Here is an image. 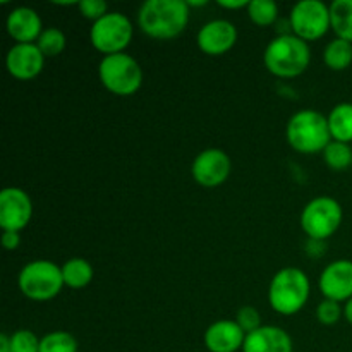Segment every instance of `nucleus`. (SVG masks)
I'll use <instances>...</instances> for the list:
<instances>
[{"label":"nucleus","mask_w":352,"mask_h":352,"mask_svg":"<svg viewBox=\"0 0 352 352\" xmlns=\"http://www.w3.org/2000/svg\"><path fill=\"white\" fill-rule=\"evenodd\" d=\"M232 170L230 157L220 148H206L196 155L191 165L192 179L203 188H219L229 179Z\"/></svg>","instance_id":"nucleus-10"},{"label":"nucleus","mask_w":352,"mask_h":352,"mask_svg":"<svg viewBox=\"0 0 352 352\" xmlns=\"http://www.w3.org/2000/svg\"><path fill=\"white\" fill-rule=\"evenodd\" d=\"M311 282L298 267H285L272 277L268 285V305L282 316L298 315L308 302Z\"/></svg>","instance_id":"nucleus-3"},{"label":"nucleus","mask_w":352,"mask_h":352,"mask_svg":"<svg viewBox=\"0 0 352 352\" xmlns=\"http://www.w3.org/2000/svg\"><path fill=\"white\" fill-rule=\"evenodd\" d=\"M246 10L251 23L258 28H270L278 19V6L272 0H251Z\"/></svg>","instance_id":"nucleus-22"},{"label":"nucleus","mask_w":352,"mask_h":352,"mask_svg":"<svg viewBox=\"0 0 352 352\" xmlns=\"http://www.w3.org/2000/svg\"><path fill=\"white\" fill-rule=\"evenodd\" d=\"M100 82L117 96H133L143 86V69L129 54L105 55L98 64Z\"/></svg>","instance_id":"nucleus-6"},{"label":"nucleus","mask_w":352,"mask_h":352,"mask_svg":"<svg viewBox=\"0 0 352 352\" xmlns=\"http://www.w3.org/2000/svg\"><path fill=\"white\" fill-rule=\"evenodd\" d=\"M236 323L241 327V329H243V332L246 333V336L248 333L256 332L258 329H261V327H263V323H261L260 311H258L256 308H253V306H243V308L237 311Z\"/></svg>","instance_id":"nucleus-28"},{"label":"nucleus","mask_w":352,"mask_h":352,"mask_svg":"<svg viewBox=\"0 0 352 352\" xmlns=\"http://www.w3.org/2000/svg\"><path fill=\"white\" fill-rule=\"evenodd\" d=\"M323 162L332 170H347L352 165V148L347 143L330 141L329 146L323 150Z\"/></svg>","instance_id":"nucleus-23"},{"label":"nucleus","mask_w":352,"mask_h":352,"mask_svg":"<svg viewBox=\"0 0 352 352\" xmlns=\"http://www.w3.org/2000/svg\"><path fill=\"white\" fill-rule=\"evenodd\" d=\"M316 320H318L322 325L332 327L339 322L344 316V306L340 302L332 301V299H323L318 306H316Z\"/></svg>","instance_id":"nucleus-27"},{"label":"nucleus","mask_w":352,"mask_h":352,"mask_svg":"<svg viewBox=\"0 0 352 352\" xmlns=\"http://www.w3.org/2000/svg\"><path fill=\"white\" fill-rule=\"evenodd\" d=\"M134 36V26L119 10H110L107 16L91 24L89 43L96 52L105 55L124 54Z\"/></svg>","instance_id":"nucleus-8"},{"label":"nucleus","mask_w":352,"mask_h":352,"mask_svg":"<svg viewBox=\"0 0 352 352\" xmlns=\"http://www.w3.org/2000/svg\"><path fill=\"white\" fill-rule=\"evenodd\" d=\"M309 62V45L292 33H282L272 38L263 52V64L267 71L280 79H294L305 74Z\"/></svg>","instance_id":"nucleus-2"},{"label":"nucleus","mask_w":352,"mask_h":352,"mask_svg":"<svg viewBox=\"0 0 352 352\" xmlns=\"http://www.w3.org/2000/svg\"><path fill=\"white\" fill-rule=\"evenodd\" d=\"M93 275V265L85 258H71L62 265V277H64L65 287L69 289H85L91 284Z\"/></svg>","instance_id":"nucleus-19"},{"label":"nucleus","mask_w":352,"mask_h":352,"mask_svg":"<svg viewBox=\"0 0 352 352\" xmlns=\"http://www.w3.org/2000/svg\"><path fill=\"white\" fill-rule=\"evenodd\" d=\"M33 217V201L24 189L10 186L0 191V227L2 230L21 232Z\"/></svg>","instance_id":"nucleus-11"},{"label":"nucleus","mask_w":352,"mask_h":352,"mask_svg":"<svg viewBox=\"0 0 352 352\" xmlns=\"http://www.w3.org/2000/svg\"><path fill=\"white\" fill-rule=\"evenodd\" d=\"M0 352H12V349H10V339L7 333L0 336Z\"/></svg>","instance_id":"nucleus-32"},{"label":"nucleus","mask_w":352,"mask_h":352,"mask_svg":"<svg viewBox=\"0 0 352 352\" xmlns=\"http://www.w3.org/2000/svg\"><path fill=\"white\" fill-rule=\"evenodd\" d=\"M344 318H346V322L352 325V298L349 301L344 302Z\"/></svg>","instance_id":"nucleus-33"},{"label":"nucleus","mask_w":352,"mask_h":352,"mask_svg":"<svg viewBox=\"0 0 352 352\" xmlns=\"http://www.w3.org/2000/svg\"><path fill=\"white\" fill-rule=\"evenodd\" d=\"M198 48L210 57L226 55L237 43V28L227 19H213L203 24L196 34Z\"/></svg>","instance_id":"nucleus-12"},{"label":"nucleus","mask_w":352,"mask_h":352,"mask_svg":"<svg viewBox=\"0 0 352 352\" xmlns=\"http://www.w3.org/2000/svg\"><path fill=\"white\" fill-rule=\"evenodd\" d=\"M243 352H294V344L284 329L263 325L256 332L248 333Z\"/></svg>","instance_id":"nucleus-17"},{"label":"nucleus","mask_w":352,"mask_h":352,"mask_svg":"<svg viewBox=\"0 0 352 352\" xmlns=\"http://www.w3.org/2000/svg\"><path fill=\"white\" fill-rule=\"evenodd\" d=\"M12 352H40V337L28 329H19L9 336Z\"/></svg>","instance_id":"nucleus-26"},{"label":"nucleus","mask_w":352,"mask_h":352,"mask_svg":"<svg viewBox=\"0 0 352 352\" xmlns=\"http://www.w3.org/2000/svg\"><path fill=\"white\" fill-rule=\"evenodd\" d=\"M342 220L344 210L340 203L330 196H318L302 208L299 223L308 239L325 243L340 229Z\"/></svg>","instance_id":"nucleus-7"},{"label":"nucleus","mask_w":352,"mask_h":352,"mask_svg":"<svg viewBox=\"0 0 352 352\" xmlns=\"http://www.w3.org/2000/svg\"><path fill=\"white\" fill-rule=\"evenodd\" d=\"M330 26L336 38L352 43V0H333L330 3Z\"/></svg>","instance_id":"nucleus-21"},{"label":"nucleus","mask_w":352,"mask_h":352,"mask_svg":"<svg viewBox=\"0 0 352 352\" xmlns=\"http://www.w3.org/2000/svg\"><path fill=\"white\" fill-rule=\"evenodd\" d=\"M332 141L339 143H352V103H337L327 116Z\"/></svg>","instance_id":"nucleus-18"},{"label":"nucleus","mask_w":352,"mask_h":352,"mask_svg":"<svg viewBox=\"0 0 352 352\" xmlns=\"http://www.w3.org/2000/svg\"><path fill=\"white\" fill-rule=\"evenodd\" d=\"M217 6H219L220 9L241 10V9H248L250 2H248V0H219Z\"/></svg>","instance_id":"nucleus-31"},{"label":"nucleus","mask_w":352,"mask_h":352,"mask_svg":"<svg viewBox=\"0 0 352 352\" xmlns=\"http://www.w3.org/2000/svg\"><path fill=\"white\" fill-rule=\"evenodd\" d=\"M246 333L236 320H219L205 330L203 342L210 352H237L243 351Z\"/></svg>","instance_id":"nucleus-15"},{"label":"nucleus","mask_w":352,"mask_h":352,"mask_svg":"<svg viewBox=\"0 0 352 352\" xmlns=\"http://www.w3.org/2000/svg\"><path fill=\"white\" fill-rule=\"evenodd\" d=\"M6 30L16 43H36L40 34L43 33V23L36 10L21 6L9 12Z\"/></svg>","instance_id":"nucleus-16"},{"label":"nucleus","mask_w":352,"mask_h":352,"mask_svg":"<svg viewBox=\"0 0 352 352\" xmlns=\"http://www.w3.org/2000/svg\"><path fill=\"white\" fill-rule=\"evenodd\" d=\"M40 352H78V340L72 333L55 330L41 337Z\"/></svg>","instance_id":"nucleus-25"},{"label":"nucleus","mask_w":352,"mask_h":352,"mask_svg":"<svg viewBox=\"0 0 352 352\" xmlns=\"http://www.w3.org/2000/svg\"><path fill=\"white\" fill-rule=\"evenodd\" d=\"M285 140L292 150L301 155L323 153L332 141L327 116L313 109L299 110L289 119Z\"/></svg>","instance_id":"nucleus-4"},{"label":"nucleus","mask_w":352,"mask_h":352,"mask_svg":"<svg viewBox=\"0 0 352 352\" xmlns=\"http://www.w3.org/2000/svg\"><path fill=\"white\" fill-rule=\"evenodd\" d=\"M2 246L3 250L14 251L21 246V234L12 230H2Z\"/></svg>","instance_id":"nucleus-30"},{"label":"nucleus","mask_w":352,"mask_h":352,"mask_svg":"<svg viewBox=\"0 0 352 352\" xmlns=\"http://www.w3.org/2000/svg\"><path fill=\"white\" fill-rule=\"evenodd\" d=\"M206 3H208V2H206V0H201V2H195V0H192V2H191V0H188V6L189 7H205Z\"/></svg>","instance_id":"nucleus-34"},{"label":"nucleus","mask_w":352,"mask_h":352,"mask_svg":"<svg viewBox=\"0 0 352 352\" xmlns=\"http://www.w3.org/2000/svg\"><path fill=\"white\" fill-rule=\"evenodd\" d=\"M45 55L36 43H14L6 55V69L14 79L30 81L41 74Z\"/></svg>","instance_id":"nucleus-13"},{"label":"nucleus","mask_w":352,"mask_h":352,"mask_svg":"<svg viewBox=\"0 0 352 352\" xmlns=\"http://www.w3.org/2000/svg\"><path fill=\"white\" fill-rule=\"evenodd\" d=\"M289 28L292 34L305 40L306 43L325 36L330 26V6L322 0H301L289 14Z\"/></svg>","instance_id":"nucleus-9"},{"label":"nucleus","mask_w":352,"mask_h":352,"mask_svg":"<svg viewBox=\"0 0 352 352\" xmlns=\"http://www.w3.org/2000/svg\"><path fill=\"white\" fill-rule=\"evenodd\" d=\"M36 47L40 48L45 58L58 57L65 50V47H67V38H65L64 31L58 30V28H45L43 33L38 38Z\"/></svg>","instance_id":"nucleus-24"},{"label":"nucleus","mask_w":352,"mask_h":352,"mask_svg":"<svg viewBox=\"0 0 352 352\" xmlns=\"http://www.w3.org/2000/svg\"><path fill=\"white\" fill-rule=\"evenodd\" d=\"M78 10L85 19L91 21V23H96L98 19H102L103 16L110 12L109 3L103 2V0H81L78 2Z\"/></svg>","instance_id":"nucleus-29"},{"label":"nucleus","mask_w":352,"mask_h":352,"mask_svg":"<svg viewBox=\"0 0 352 352\" xmlns=\"http://www.w3.org/2000/svg\"><path fill=\"white\" fill-rule=\"evenodd\" d=\"M189 17L186 0H146L138 10V26L153 40H174L184 33Z\"/></svg>","instance_id":"nucleus-1"},{"label":"nucleus","mask_w":352,"mask_h":352,"mask_svg":"<svg viewBox=\"0 0 352 352\" xmlns=\"http://www.w3.org/2000/svg\"><path fill=\"white\" fill-rule=\"evenodd\" d=\"M323 64L330 71H346L352 65V43L342 40V38H333L323 48Z\"/></svg>","instance_id":"nucleus-20"},{"label":"nucleus","mask_w":352,"mask_h":352,"mask_svg":"<svg viewBox=\"0 0 352 352\" xmlns=\"http://www.w3.org/2000/svg\"><path fill=\"white\" fill-rule=\"evenodd\" d=\"M17 285L24 298L36 302L50 301L65 287L62 267L50 260H33L24 265L17 277Z\"/></svg>","instance_id":"nucleus-5"},{"label":"nucleus","mask_w":352,"mask_h":352,"mask_svg":"<svg viewBox=\"0 0 352 352\" xmlns=\"http://www.w3.org/2000/svg\"><path fill=\"white\" fill-rule=\"evenodd\" d=\"M323 299L346 302L352 298V261L336 260L327 265L318 278Z\"/></svg>","instance_id":"nucleus-14"}]
</instances>
